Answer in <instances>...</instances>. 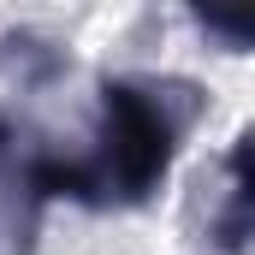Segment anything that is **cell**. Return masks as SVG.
Segmentation results:
<instances>
[{
  "mask_svg": "<svg viewBox=\"0 0 255 255\" xmlns=\"http://www.w3.org/2000/svg\"><path fill=\"white\" fill-rule=\"evenodd\" d=\"M208 113V89L172 71H119L101 77V113L83 154L18 148L12 119H0V196L18 208V232H36L48 202H77L95 214L148 208L166 190L184 142Z\"/></svg>",
  "mask_w": 255,
  "mask_h": 255,
  "instance_id": "obj_1",
  "label": "cell"
},
{
  "mask_svg": "<svg viewBox=\"0 0 255 255\" xmlns=\"http://www.w3.org/2000/svg\"><path fill=\"white\" fill-rule=\"evenodd\" d=\"M208 244L220 255H250V130L226 154V190H220V214L208 220Z\"/></svg>",
  "mask_w": 255,
  "mask_h": 255,
  "instance_id": "obj_2",
  "label": "cell"
}]
</instances>
